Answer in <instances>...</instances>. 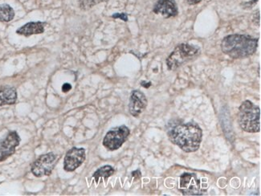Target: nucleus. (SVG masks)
<instances>
[{
  "instance_id": "6ab92c4d",
  "label": "nucleus",
  "mask_w": 261,
  "mask_h": 196,
  "mask_svg": "<svg viewBox=\"0 0 261 196\" xmlns=\"http://www.w3.org/2000/svg\"><path fill=\"white\" fill-rule=\"evenodd\" d=\"M72 90V86L69 83H64L62 86V91L64 93H68Z\"/></svg>"
},
{
  "instance_id": "2eb2a0df",
  "label": "nucleus",
  "mask_w": 261,
  "mask_h": 196,
  "mask_svg": "<svg viewBox=\"0 0 261 196\" xmlns=\"http://www.w3.org/2000/svg\"><path fill=\"white\" fill-rule=\"evenodd\" d=\"M15 17V11L8 4L0 5V22H10Z\"/></svg>"
},
{
  "instance_id": "f03ea898",
  "label": "nucleus",
  "mask_w": 261,
  "mask_h": 196,
  "mask_svg": "<svg viewBox=\"0 0 261 196\" xmlns=\"http://www.w3.org/2000/svg\"><path fill=\"white\" fill-rule=\"evenodd\" d=\"M258 47V39L246 35H229L221 43L223 53L234 59L253 55Z\"/></svg>"
},
{
  "instance_id": "412c9836",
  "label": "nucleus",
  "mask_w": 261,
  "mask_h": 196,
  "mask_svg": "<svg viewBox=\"0 0 261 196\" xmlns=\"http://www.w3.org/2000/svg\"><path fill=\"white\" fill-rule=\"evenodd\" d=\"M186 2L190 5H195L198 4L199 2H201L202 0H186Z\"/></svg>"
},
{
  "instance_id": "f8f14e48",
  "label": "nucleus",
  "mask_w": 261,
  "mask_h": 196,
  "mask_svg": "<svg viewBox=\"0 0 261 196\" xmlns=\"http://www.w3.org/2000/svg\"><path fill=\"white\" fill-rule=\"evenodd\" d=\"M44 25L45 24L42 22H30L19 28L16 31V33L26 37L32 35L41 34L44 32Z\"/></svg>"
},
{
  "instance_id": "a211bd4d",
  "label": "nucleus",
  "mask_w": 261,
  "mask_h": 196,
  "mask_svg": "<svg viewBox=\"0 0 261 196\" xmlns=\"http://www.w3.org/2000/svg\"><path fill=\"white\" fill-rule=\"evenodd\" d=\"M258 0H249L248 2H244L242 3L243 8L244 9H250L253 6H255L257 4Z\"/></svg>"
},
{
  "instance_id": "39448f33",
  "label": "nucleus",
  "mask_w": 261,
  "mask_h": 196,
  "mask_svg": "<svg viewBox=\"0 0 261 196\" xmlns=\"http://www.w3.org/2000/svg\"><path fill=\"white\" fill-rule=\"evenodd\" d=\"M130 133V130L126 126H118L112 129L104 138L103 146L111 151L117 150L127 141Z\"/></svg>"
},
{
  "instance_id": "0eeeda50",
  "label": "nucleus",
  "mask_w": 261,
  "mask_h": 196,
  "mask_svg": "<svg viewBox=\"0 0 261 196\" xmlns=\"http://www.w3.org/2000/svg\"><path fill=\"white\" fill-rule=\"evenodd\" d=\"M179 190L185 196L202 195L201 184L197 175L193 173H184L179 179Z\"/></svg>"
},
{
  "instance_id": "9d476101",
  "label": "nucleus",
  "mask_w": 261,
  "mask_h": 196,
  "mask_svg": "<svg viewBox=\"0 0 261 196\" xmlns=\"http://www.w3.org/2000/svg\"><path fill=\"white\" fill-rule=\"evenodd\" d=\"M147 105V99L143 93L140 90H133L131 93L130 103H129V110L131 115L137 117L143 112Z\"/></svg>"
},
{
  "instance_id": "4468645a",
  "label": "nucleus",
  "mask_w": 261,
  "mask_h": 196,
  "mask_svg": "<svg viewBox=\"0 0 261 196\" xmlns=\"http://www.w3.org/2000/svg\"><path fill=\"white\" fill-rule=\"evenodd\" d=\"M115 172L114 167L111 166H101V168L96 170L94 174L92 175V178L94 179L95 182L96 184H98L99 181L101 179L107 180L110 176L114 175Z\"/></svg>"
},
{
  "instance_id": "aec40b11",
  "label": "nucleus",
  "mask_w": 261,
  "mask_h": 196,
  "mask_svg": "<svg viewBox=\"0 0 261 196\" xmlns=\"http://www.w3.org/2000/svg\"><path fill=\"white\" fill-rule=\"evenodd\" d=\"M132 176H133V178H135V179H140L141 176V171H140L139 170L133 171V172H132Z\"/></svg>"
},
{
  "instance_id": "7ed1b4c3",
  "label": "nucleus",
  "mask_w": 261,
  "mask_h": 196,
  "mask_svg": "<svg viewBox=\"0 0 261 196\" xmlns=\"http://www.w3.org/2000/svg\"><path fill=\"white\" fill-rule=\"evenodd\" d=\"M238 121L244 131L257 133L261 131V109L250 100H245L240 105Z\"/></svg>"
},
{
  "instance_id": "f257e3e1",
  "label": "nucleus",
  "mask_w": 261,
  "mask_h": 196,
  "mask_svg": "<svg viewBox=\"0 0 261 196\" xmlns=\"http://www.w3.org/2000/svg\"><path fill=\"white\" fill-rule=\"evenodd\" d=\"M169 139L174 145L187 153L195 152L199 149L202 142L203 133L197 124H180L171 129L168 132Z\"/></svg>"
},
{
  "instance_id": "dca6fc26",
  "label": "nucleus",
  "mask_w": 261,
  "mask_h": 196,
  "mask_svg": "<svg viewBox=\"0 0 261 196\" xmlns=\"http://www.w3.org/2000/svg\"><path fill=\"white\" fill-rule=\"evenodd\" d=\"M103 1L105 0H80V7L84 11H87Z\"/></svg>"
},
{
  "instance_id": "20e7f679",
  "label": "nucleus",
  "mask_w": 261,
  "mask_h": 196,
  "mask_svg": "<svg viewBox=\"0 0 261 196\" xmlns=\"http://www.w3.org/2000/svg\"><path fill=\"white\" fill-rule=\"evenodd\" d=\"M200 49L195 45L181 44L174 49L167 59V68L169 70H175L186 62L197 57Z\"/></svg>"
},
{
  "instance_id": "423d86ee",
  "label": "nucleus",
  "mask_w": 261,
  "mask_h": 196,
  "mask_svg": "<svg viewBox=\"0 0 261 196\" xmlns=\"http://www.w3.org/2000/svg\"><path fill=\"white\" fill-rule=\"evenodd\" d=\"M56 162V154L53 153H45L35 161L31 171L36 177L41 178L50 175L53 171Z\"/></svg>"
},
{
  "instance_id": "9b49d317",
  "label": "nucleus",
  "mask_w": 261,
  "mask_h": 196,
  "mask_svg": "<svg viewBox=\"0 0 261 196\" xmlns=\"http://www.w3.org/2000/svg\"><path fill=\"white\" fill-rule=\"evenodd\" d=\"M155 14H160L166 19L178 15V6L174 0H158L153 9Z\"/></svg>"
},
{
  "instance_id": "6e6552de",
  "label": "nucleus",
  "mask_w": 261,
  "mask_h": 196,
  "mask_svg": "<svg viewBox=\"0 0 261 196\" xmlns=\"http://www.w3.org/2000/svg\"><path fill=\"white\" fill-rule=\"evenodd\" d=\"M21 139L16 131L9 132L4 139L0 141V162H3L13 155Z\"/></svg>"
},
{
  "instance_id": "1a4fd4ad",
  "label": "nucleus",
  "mask_w": 261,
  "mask_h": 196,
  "mask_svg": "<svg viewBox=\"0 0 261 196\" xmlns=\"http://www.w3.org/2000/svg\"><path fill=\"white\" fill-rule=\"evenodd\" d=\"M86 160V149L73 147L64 157V169L68 172L77 170Z\"/></svg>"
},
{
  "instance_id": "ddd939ff",
  "label": "nucleus",
  "mask_w": 261,
  "mask_h": 196,
  "mask_svg": "<svg viewBox=\"0 0 261 196\" xmlns=\"http://www.w3.org/2000/svg\"><path fill=\"white\" fill-rule=\"evenodd\" d=\"M17 100V92L15 88L6 87L0 90V107L14 104Z\"/></svg>"
},
{
  "instance_id": "f3484780",
  "label": "nucleus",
  "mask_w": 261,
  "mask_h": 196,
  "mask_svg": "<svg viewBox=\"0 0 261 196\" xmlns=\"http://www.w3.org/2000/svg\"><path fill=\"white\" fill-rule=\"evenodd\" d=\"M112 18L120 19L125 22L128 21V15H127V13H115V14L112 15Z\"/></svg>"
},
{
  "instance_id": "4be33fe9",
  "label": "nucleus",
  "mask_w": 261,
  "mask_h": 196,
  "mask_svg": "<svg viewBox=\"0 0 261 196\" xmlns=\"http://www.w3.org/2000/svg\"><path fill=\"white\" fill-rule=\"evenodd\" d=\"M141 86H143V87L147 88L150 87V86H151V82H148V83H146L145 81H142L141 83Z\"/></svg>"
}]
</instances>
